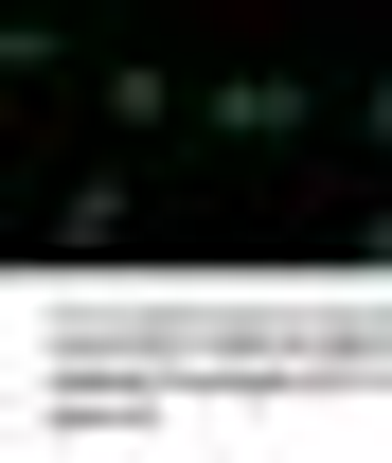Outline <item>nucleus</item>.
<instances>
[{
  "mask_svg": "<svg viewBox=\"0 0 392 463\" xmlns=\"http://www.w3.org/2000/svg\"><path fill=\"white\" fill-rule=\"evenodd\" d=\"M357 125H375V143H392V71H375V90H357Z\"/></svg>",
  "mask_w": 392,
  "mask_h": 463,
  "instance_id": "2",
  "label": "nucleus"
},
{
  "mask_svg": "<svg viewBox=\"0 0 392 463\" xmlns=\"http://www.w3.org/2000/svg\"><path fill=\"white\" fill-rule=\"evenodd\" d=\"M285 125H303L285 71H232V90H215V143H285Z\"/></svg>",
  "mask_w": 392,
  "mask_h": 463,
  "instance_id": "1",
  "label": "nucleus"
}]
</instances>
